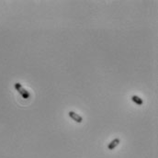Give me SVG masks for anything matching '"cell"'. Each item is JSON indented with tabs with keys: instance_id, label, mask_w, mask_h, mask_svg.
Listing matches in <instances>:
<instances>
[{
	"instance_id": "cell-1",
	"label": "cell",
	"mask_w": 158,
	"mask_h": 158,
	"mask_svg": "<svg viewBox=\"0 0 158 158\" xmlns=\"http://www.w3.org/2000/svg\"><path fill=\"white\" fill-rule=\"evenodd\" d=\"M14 87H15V89L20 94V96L23 97V98H25V99H27V98H30V97H31V94H30V92L29 91H27L22 86H21V84L20 83H15L14 84Z\"/></svg>"
},
{
	"instance_id": "cell-2",
	"label": "cell",
	"mask_w": 158,
	"mask_h": 158,
	"mask_svg": "<svg viewBox=\"0 0 158 158\" xmlns=\"http://www.w3.org/2000/svg\"><path fill=\"white\" fill-rule=\"evenodd\" d=\"M68 115H69V117H70L73 120H75V122H77V123H82V122H83V118H82L79 114L75 113V111H69Z\"/></svg>"
},
{
	"instance_id": "cell-3",
	"label": "cell",
	"mask_w": 158,
	"mask_h": 158,
	"mask_svg": "<svg viewBox=\"0 0 158 158\" xmlns=\"http://www.w3.org/2000/svg\"><path fill=\"white\" fill-rule=\"evenodd\" d=\"M119 143H120V139H119V138H116V139H114L113 141H111L108 143V150H114Z\"/></svg>"
},
{
	"instance_id": "cell-4",
	"label": "cell",
	"mask_w": 158,
	"mask_h": 158,
	"mask_svg": "<svg viewBox=\"0 0 158 158\" xmlns=\"http://www.w3.org/2000/svg\"><path fill=\"white\" fill-rule=\"evenodd\" d=\"M131 101L132 102H134L136 105H138V106H141L142 104H143V100L140 97H138V96H135V95H133V96H131Z\"/></svg>"
}]
</instances>
